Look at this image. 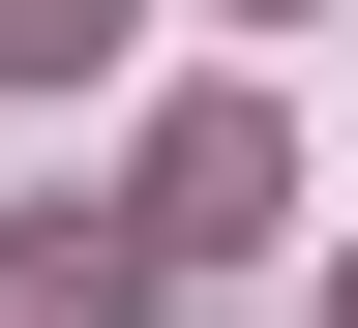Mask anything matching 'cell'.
<instances>
[{"mask_svg": "<svg viewBox=\"0 0 358 328\" xmlns=\"http://www.w3.org/2000/svg\"><path fill=\"white\" fill-rule=\"evenodd\" d=\"M90 30H120V0H0V60H90Z\"/></svg>", "mask_w": 358, "mask_h": 328, "instance_id": "cell-2", "label": "cell"}, {"mask_svg": "<svg viewBox=\"0 0 358 328\" xmlns=\"http://www.w3.org/2000/svg\"><path fill=\"white\" fill-rule=\"evenodd\" d=\"M239 30H329V0H239Z\"/></svg>", "mask_w": 358, "mask_h": 328, "instance_id": "cell-3", "label": "cell"}, {"mask_svg": "<svg viewBox=\"0 0 358 328\" xmlns=\"http://www.w3.org/2000/svg\"><path fill=\"white\" fill-rule=\"evenodd\" d=\"M150 239H179V269L268 239V120H179V150H150Z\"/></svg>", "mask_w": 358, "mask_h": 328, "instance_id": "cell-1", "label": "cell"}]
</instances>
